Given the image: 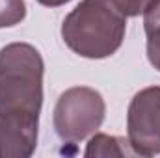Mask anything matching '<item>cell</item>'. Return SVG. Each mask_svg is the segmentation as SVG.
<instances>
[{"label":"cell","instance_id":"1","mask_svg":"<svg viewBox=\"0 0 160 158\" xmlns=\"http://www.w3.org/2000/svg\"><path fill=\"white\" fill-rule=\"evenodd\" d=\"M45 63L28 43H9L0 50V116L39 119Z\"/></svg>","mask_w":160,"mask_h":158},{"label":"cell","instance_id":"2","mask_svg":"<svg viewBox=\"0 0 160 158\" xmlns=\"http://www.w3.org/2000/svg\"><path fill=\"white\" fill-rule=\"evenodd\" d=\"M125 32L127 17L106 0H82L62 24L63 43L88 60L114 56L123 45Z\"/></svg>","mask_w":160,"mask_h":158},{"label":"cell","instance_id":"3","mask_svg":"<svg viewBox=\"0 0 160 158\" xmlns=\"http://www.w3.org/2000/svg\"><path fill=\"white\" fill-rule=\"evenodd\" d=\"M106 104L102 95L86 86L69 87L54 106V128L62 141L78 143L89 138L104 121Z\"/></svg>","mask_w":160,"mask_h":158},{"label":"cell","instance_id":"4","mask_svg":"<svg viewBox=\"0 0 160 158\" xmlns=\"http://www.w3.org/2000/svg\"><path fill=\"white\" fill-rule=\"evenodd\" d=\"M127 132L136 156L160 155V86L134 95L127 112Z\"/></svg>","mask_w":160,"mask_h":158},{"label":"cell","instance_id":"5","mask_svg":"<svg viewBox=\"0 0 160 158\" xmlns=\"http://www.w3.org/2000/svg\"><path fill=\"white\" fill-rule=\"evenodd\" d=\"M39 119L0 116V158H28L38 147Z\"/></svg>","mask_w":160,"mask_h":158},{"label":"cell","instance_id":"6","mask_svg":"<svg viewBox=\"0 0 160 158\" xmlns=\"http://www.w3.org/2000/svg\"><path fill=\"white\" fill-rule=\"evenodd\" d=\"M143 28L147 37L149 63L160 71V0H151L143 11Z\"/></svg>","mask_w":160,"mask_h":158},{"label":"cell","instance_id":"7","mask_svg":"<svg viewBox=\"0 0 160 158\" xmlns=\"http://www.w3.org/2000/svg\"><path fill=\"white\" fill-rule=\"evenodd\" d=\"M88 158H108V156H136L128 140L125 138H118V136H108V134H95L88 147H86V153H84Z\"/></svg>","mask_w":160,"mask_h":158},{"label":"cell","instance_id":"8","mask_svg":"<svg viewBox=\"0 0 160 158\" xmlns=\"http://www.w3.org/2000/svg\"><path fill=\"white\" fill-rule=\"evenodd\" d=\"M26 17L24 0H0V28H11Z\"/></svg>","mask_w":160,"mask_h":158},{"label":"cell","instance_id":"9","mask_svg":"<svg viewBox=\"0 0 160 158\" xmlns=\"http://www.w3.org/2000/svg\"><path fill=\"white\" fill-rule=\"evenodd\" d=\"M114 9H118L123 17H138L145 11L151 0H106Z\"/></svg>","mask_w":160,"mask_h":158},{"label":"cell","instance_id":"10","mask_svg":"<svg viewBox=\"0 0 160 158\" xmlns=\"http://www.w3.org/2000/svg\"><path fill=\"white\" fill-rule=\"evenodd\" d=\"M38 2L41 6H47V7H60V6H63L71 0H38Z\"/></svg>","mask_w":160,"mask_h":158}]
</instances>
